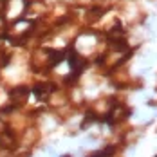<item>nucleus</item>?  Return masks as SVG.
Wrapping results in <instances>:
<instances>
[{
    "mask_svg": "<svg viewBox=\"0 0 157 157\" xmlns=\"http://www.w3.org/2000/svg\"><path fill=\"white\" fill-rule=\"evenodd\" d=\"M71 65H72V69L76 71V74H79V72L83 71V67L87 65V60L81 58L76 51H72V52H71Z\"/></svg>",
    "mask_w": 157,
    "mask_h": 157,
    "instance_id": "1",
    "label": "nucleus"
},
{
    "mask_svg": "<svg viewBox=\"0 0 157 157\" xmlns=\"http://www.w3.org/2000/svg\"><path fill=\"white\" fill-rule=\"evenodd\" d=\"M112 154H114V148H107V150L96 152L94 155H90V157H112Z\"/></svg>",
    "mask_w": 157,
    "mask_h": 157,
    "instance_id": "2",
    "label": "nucleus"
}]
</instances>
